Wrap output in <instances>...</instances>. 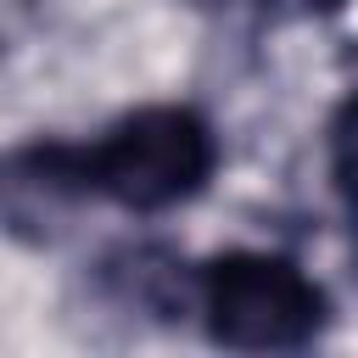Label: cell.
<instances>
[{
	"label": "cell",
	"instance_id": "6da1fadb",
	"mask_svg": "<svg viewBox=\"0 0 358 358\" xmlns=\"http://www.w3.org/2000/svg\"><path fill=\"white\" fill-rule=\"evenodd\" d=\"M218 168V134L190 106H140L117 117L101 140L67 151V179L78 190L129 207V213H168L207 190Z\"/></svg>",
	"mask_w": 358,
	"mask_h": 358
},
{
	"label": "cell",
	"instance_id": "7a4b0ae2",
	"mask_svg": "<svg viewBox=\"0 0 358 358\" xmlns=\"http://www.w3.org/2000/svg\"><path fill=\"white\" fill-rule=\"evenodd\" d=\"M196 308L207 336L235 352H296L324 330L319 280L285 252H224L196 274Z\"/></svg>",
	"mask_w": 358,
	"mask_h": 358
},
{
	"label": "cell",
	"instance_id": "3957f363",
	"mask_svg": "<svg viewBox=\"0 0 358 358\" xmlns=\"http://www.w3.org/2000/svg\"><path fill=\"white\" fill-rule=\"evenodd\" d=\"M324 168H330V185H336V196L347 201V213H358V90L330 112Z\"/></svg>",
	"mask_w": 358,
	"mask_h": 358
},
{
	"label": "cell",
	"instance_id": "277c9868",
	"mask_svg": "<svg viewBox=\"0 0 358 358\" xmlns=\"http://www.w3.org/2000/svg\"><path fill=\"white\" fill-rule=\"evenodd\" d=\"M263 11H280V17H324V11H336V6H347V0H257Z\"/></svg>",
	"mask_w": 358,
	"mask_h": 358
}]
</instances>
